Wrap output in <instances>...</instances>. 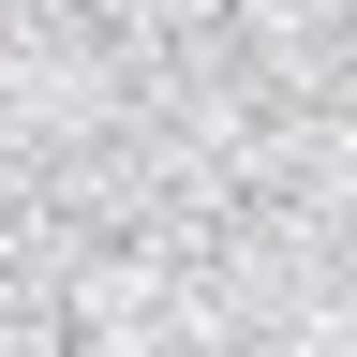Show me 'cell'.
<instances>
[]
</instances>
